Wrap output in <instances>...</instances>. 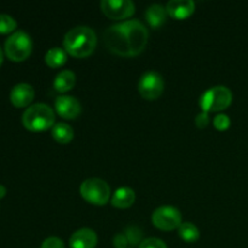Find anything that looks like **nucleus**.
Instances as JSON below:
<instances>
[{
  "label": "nucleus",
  "instance_id": "1",
  "mask_svg": "<svg viewBox=\"0 0 248 248\" xmlns=\"http://www.w3.org/2000/svg\"><path fill=\"white\" fill-rule=\"evenodd\" d=\"M149 31L138 19H127L113 24L104 31V43L111 51L120 56H137L145 48Z\"/></svg>",
  "mask_w": 248,
  "mask_h": 248
},
{
  "label": "nucleus",
  "instance_id": "2",
  "mask_svg": "<svg viewBox=\"0 0 248 248\" xmlns=\"http://www.w3.org/2000/svg\"><path fill=\"white\" fill-rule=\"evenodd\" d=\"M97 35L91 27L77 26L69 29L63 39V47L74 57H87L94 51Z\"/></svg>",
  "mask_w": 248,
  "mask_h": 248
},
{
  "label": "nucleus",
  "instance_id": "3",
  "mask_svg": "<svg viewBox=\"0 0 248 248\" xmlns=\"http://www.w3.org/2000/svg\"><path fill=\"white\" fill-rule=\"evenodd\" d=\"M55 110L46 103H35L29 106L22 115V124L29 131H45L53 127Z\"/></svg>",
  "mask_w": 248,
  "mask_h": 248
},
{
  "label": "nucleus",
  "instance_id": "4",
  "mask_svg": "<svg viewBox=\"0 0 248 248\" xmlns=\"http://www.w3.org/2000/svg\"><path fill=\"white\" fill-rule=\"evenodd\" d=\"M232 102V92L224 85H217L206 90L199 99L202 111H219L227 109Z\"/></svg>",
  "mask_w": 248,
  "mask_h": 248
},
{
  "label": "nucleus",
  "instance_id": "5",
  "mask_svg": "<svg viewBox=\"0 0 248 248\" xmlns=\"http://www.w3.org/2000/svg\"><path fill=\"white\" fill-rule=\"evenodd\" d=\"M33 50L31 35L24 31H16L5 41V53L12 61H24Z\"/></svg>",
  "mask_w": 248,
  "mask_h": 248
},
{
  "label": "nucleus",
  "instance_id": "6",
  "mask_svg": "<svg viewBox=\"0 0 248 248\" xmlns=\"http://www.w3.org/2000/svg\"><path fill=\"white\" fill-rule=\"evenodd\" d=\"M80 194L87 202L92 205L103 206L110 199V186L106 181L101 178L85 179L80 186Z\"/></svg>",
  "mask_w": 248,
  "mask_h": 248
},
{
  "label": "nucleus",
  "instance_id": "7",
  "mask_svg": "<svg viewBox=\"0 0 248 248\" xmlns=\"http://www.w3.org/2000/svg\"><path fill=\"white\" fill-rule=\"evenodd\" d=\"M152 222L156 228L161 230H173L182 224L181 211L173 206H160L154 210L152 215Z\"/></svg>",
  "mask_w": 248,
  "mask_h": 248
},
{
  "label": "nucleus",
  "instance_id": "8",
  "mask_svg": "<svg viewBox=\"0 0 248 248\" xmlns=\"http://www.w3.org/2000/svg\"><path fill=\"white\" fill-rule=\"evenodd\" d=\"M165 89L164 78L155 70H148L142 74L138 81L140 93L147 99H156L161 96Z\"/></svg>",
  "mask_w": 248,
  "mask_h": 248
},
{
  "label": "nucleus",
  "instance_id": "9",
  "mask_svg": "<svg viewBox=\"0 0 248 248\" xmlns=\"http://www.w3.org/2000/svg\"><path fill=\"white\" fill-rule=\"evenodd\" d=\"M102 11L111 19H125L132 16L136 6L131 0H102Z\"/></svg>",
  "mask_w": 248,
  "mask_h": 248
},
{
  "label": "nucleus",
  "instance_id": "10",
  "mask_svg": "<svg viewBox=\"0 0 248 248\" xmlns=\"http://www.w3.org/2000/svg\"><path fill=\"white\" fill-rule=\"evenodd\" d=\"M55 109L60 116L64 119H75L81 113V103L70 94H61L55 99Z\"/></svg>",
  "mask_w": 248,
  "mask_h": 248
},
{
  "label": "nucleus",
  "instance_id": "11",
  "mask_svg": "<svg viewBox=\"0 0 248 248\" xmlns=\"http://www.w3.org/2000/svg\"><path fill=\"white\" fill-rule=\"evenodd\" d=\"M34 96H35L34 87L31 84H27V82H19V84L15 85L11 89V92H10L11 103L15 107H18V108L31 104V101L34 99Z\"/></svg>",
  "mask_w": 248,
  "mask_h": 248
},
{
  "label": "nucleus",
  "instance_id": "12",
  "mask_svg": "<svg viewBox=\"0 0 248 248\" xmlns=\"http://www.w3.org/2000/svg\"><path fill=\"white\" fill-rule=\"evenodd\" d=\"M98 242L96 232L91 228H81L73 232L69 239L70 248H94Z\"/></svg>",
  "mask_w": 248,
  "mask_h": 248
},
{
  "label": "nucleus",
  "instance_id": "13",
  "mask_svg": "<svg viewBox=\"0 0 248 248\" xmlns=\"http://www.w3.org/2000/svg\"><path fill=\"white\" fill-rule=\"evenodd\" d=\"M167 14L177 19H183L195 11V2L193 0H170L166 5Z\"/></svg>",
  "mask_w": 248,
  "mask_h": 248
},
{
  "label": "nucleus",
  "instance_id": "14",
  "mask_svg": "<svg viewBox=\"0 0 248 248\" xmlns=\"http://www.w3.org/2000/svg\"><path fill=\"white\" fill-rule=\"evenodd\" d=\"M136 193L128 186H121L115 190L111 196V205L118 208H127L135 203Z\"/></svg>",
  "mask_w": 248,
  "mask_h": 248
},
{
  "label": "nucleus",
  "instance_id": "15",
  "mask_svg": "<svg viewBox=\"0 0 248 248\" xmlns=\"http://www.w3.org/2000/svg\"><path fill=\"white\" fill-rule=\"evenodd\" d=\"M75 84H77V75L73 70L69 69L61 70L53 80V87H55L56 91L61 92V93L72 90L75 86Z\"/></svg>",
  "mask_w": 248,
  "mask_h": 248
},
{
  "label": "nucleus",
  "instance_id": "16",
  "mask_svg": "<svg viewBox=\"0 0 248 248\" xmlns=\"http://www.w3.org/2000/svg\"><path fill=\"white\" fill-rule=\"evenodd\" d=\"M167 10L166 6L160 4H152L145 10V19L153 28H159L166 22Z\"/></svg>",
  "mask_w": 248,
  "mask_h": 248
},
{
  "label": "nucleus",
  "instance_id": "17",
  "mask_svg": "<svg viewBox=\"0 0 248 248\" xmlns=\"http://www.w3.org/2000/svg\"><path fill=\"white\" fill-rule=\"evenodd\" d=\"M52 137L61 144H67L74 138V130L67 123H57L52 127Z\"/></svg>",
  "mask_w": 248,
  "mask_h": 248
},
{
  "label": "nucleus",
  "instance_id": "18",
  "mask_svg": "<svg viewBox=\"0 0 248 248\" xmlns=\"http://www.w3.org/2000/svg\"><path fill=\"white\" fill-rule=\"evenodd\" d=\"M45 62L51 68L61 67L67 62V51L62 47H51L46 52Z\"/></svg>",
  "mask_w": 248,
  "mask_h": 248
},
{
  "label": "nucleus",
  "instance_id": "19",
  "mask_svg": "<svg viewBox=\"0 0 248 248\" xmlns=\"http://www.w3.org/2000/svg\"><path fill=\"white\" fill-rule=\"evenodd\" d=\"M178 234L181 239L186 242H195L200 237V230L194 223L183 222L178 228Z\"/></svg>",
  "mask_w": 248,
  "mask_h": 248
},
{
  "label": "nucleus",
  "instance_id": "20",
  "mask_svg": "<svg viewBox=\"0 0 248 248\" xmlns=\"http://www.w3.org/2000/svg\"><path fill=\"white\" fill-rule=\"evenodd\" d=\"M124 234H125L126 239H127L128 245H137L143 241L142 230H140L137 225L131 224L128 225V227H126Z\"/></svg>",
  "mask_w": 248,
  "mask_h": 248
},
{
  "label": "nucleus",
  "instance_id": "21",
  "mask_svg": "<svg viewBox=\"0 0 248 248\" xmlns=\"http://www.w3.org/2000/svg\"><path fill=\"white\" fill-rule=\"evenodd\" d=\"M17 27L16 19L7 14H0V33H10Z\"/></svg>",
  "mask_w": 248,
  "mask_h": 248
},
{
  "label": "nucleus",
  "instance_id": "22",
  "mask_svg": "<svg viewBox=\"0 0 248 248\" xmlns=\"http://www.w3.org/2000/svg\"><path fill=\"white\" fill-rule=\"evenodd\" d=\"M213 125L217 130L219 131H224L228 130L230 126V119L227 114H217L213 119Z\"/></svg>",
  "mask_w": 248,
  "mask_h": 248
},
{
  "label": "nucleus",
  "instance_id": "23",
  "mask_svg": "<svg viewBox=\"0 0 248 248\" xmlns=\"http://www.w3.org/2000/svg\"><path fill=\"white\" fill-rule=\"evenodd\" d=\"M138 248H167V245L157 237H147L140 242Z\"/></svg>",
  "mask_w": 248,
  "mask_h": 248
},
{
  "label": "nucleus",
  "instance_id": "24",
  "mask_svg": "<svg viewBox=\"0 0 248 248\" xmlns=\"http://www.w3.org/2000/svg\"><path fill=\"white\" fill-rule=\"evenodd\" d=\"M41 248H65L64 242L57 236H50L44 240Z\"/></svg>",
  "mask_w": 248,
  "mask_h": 248
},
{
  "label": "nucleus",
  "instance_id": "25",
  "mask_svg": "<svg viewBox=\"0 0 248 248\" xmlns=\"http://www.w3.org/2000/svg\"><path fill=\"white\" fill-rule=\"evenodd\" d=\"M210 124V116L206 111H200L195 118V125L199 128H205Z\"/></svg>",
  "mask_w": 248,
  "mask_h": 248
},
{
  "label": "nucleus",
  "instance_id": "26",
  "mask_svg": "<svg viewBox=\"0 0 248 248\" xmlns=\"http://www.w3.org/2000/svg\"><path fill=\"white\" fill-rule=\"evenodd\" d=\"M127 245L128 241L124 232H120V234L114 236V246L116 248H127Z\"/></svg>",
  "mask_w": 248,
  "mask_h": 248
},
{
  "label": "nucleus",
  "instance_id": "27",
  "mask_svg": "<svg viewBox=\"0 0 248 248\" xmlns=\"http://www.w3.org/2000/svg\"><path fill=\"white\" fill-rule=\"evenodd\" d=\"M5 195H6V188L2 184H0V199L4 198Z\"/></svg>",
  "mask_w": 248,
  "mask_h": 248
},
{
  "label": "nucleus",
  "instance_id": "28",
  "mask_svg": "<svg viewBox=\"0 0 248 248\" xmlns=\"http://www.w3.org/2000/svg\"><path fill=\"white\" fill-rule=\"evenodd\" d=\"M2 60H4V53H2V50H1V47H0V65H1V63H2Z\"/></svg>",
  "mask_w": 248,
  "mask_h": 248
}]
</instances>
